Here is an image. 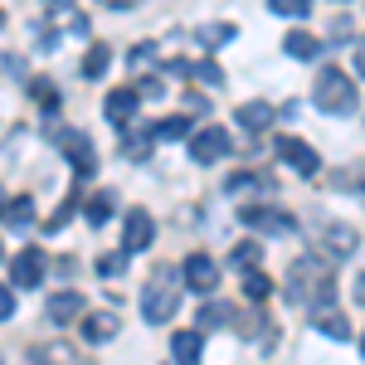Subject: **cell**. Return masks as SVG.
Returning <instances> with one entry per match:
<instances>
[{
  "mask_svg": "<svg viewBox=\"0 0 365 365\" xmlns=\"http://www.w3.org/2000/svg\"><path fill=\"white\" fill-rule=\"evenodd\" d=\"M180 268H156L151 278H146V287H141V317L151 322V327H161V322H170L175 317V307H180Z\"/></svg>",
  "mask_w": 365,
  "mask_h": 365,
  "instance_id": "obj_1",
  "label": "cell"
},
{
  "mask_svg": "<svg viewBox=\"0 0 365 365\" xmlns=\"http://www.w3.org/2000/svg\"><path fill=\"white\" fill-rule=\"evenodd\" d=\"M331 292H336V282H331V273H322L317 258H297L287 273V287H282L287 302H312V307H331Z\"/></svg>",
  "mask_w": 365,
  "mask_h": 365,
  "instance_id": "obj_2",
  "label": "cell"
},
{
  "mask_svg": "<svg viewBox=\"0 0 365 365\" xmlns=\"http://www.w3.org/2000/svg\"><path fill=\"white\" fill-rule=\"evenodd\" d=\"M312 103L327 117H351L361 108V93H356V83H351L341 68H322V78L312 83Z\"/></svg>",
  "mask_w": 365,
  "mask_h": 365,
  "instance_id": "obj_3",
  "label": "cell"
},
{
  "mask_svg": "<svg viewBox=\"0 0 365 365\" xmlns=\"http://www.w3.org/2000/svg\"><path fill=\"white\" fill-rule=\"evenodd\" d=\"M58 151L68 156V166L78 170V175H93L98 170V151H93V141H88V132H73V127H58L54 132Z\"/></svg>",
  "mask_w": 365,
  "mask_h": 365,
  "instance_id": "obj_4",
  "label": "cell"
},
{
  "mask_svg": "<svg viewBox=\"0 0 365 365\" xmlns=\"http://www.w3.org/2000/svg\"><path fill=\"white\" fill-rule=\"evenodd\" d=\"M229 151H234V141H229L225 127H200L195 137H190V156H195L200 166H215V161H225Z\"/></svg>",
  "mask_w": 365,
  "mask_h": 365,
  "instance_id": "obj_5",
  "label": "cell"
},
{
  "mask_svg": "<svg viewBox=\"0 0 365 365\" xmlns=\"http://www.w3.org/2000/svg\"><path fill=\"white\" fill-rule=\"evenodd\" d=\"M239 220H244V229H258V234H292L297 229L287 210H268V205H244Z\"/></svg>",
  "mask_w": 365,
  "mask_h": 365,
  "instance_id": "obj_6",
  "label": "cell"
},
{
  "mask_svg": "<svg viewBox=\"0 0 365 365\" xmlns=\"http://www.w3.org/2000/svg\"><path fill=\"white\" fill-rule=\"evenodd\" d=\"M180 282H185L190 292H200V297L215 292V287H220V268H215V258H210V253H190L185 268H180Z\"/></svg>",
  "mask_w": 365,
  "mask_h": 365,
  "instance_id": "obj_7",
  "label": "cell"
},
{
  "mask_svg": "<svg viewBox=\"0 0 365 365\" xmlns=\"http://www.w3.org/2000/svg\"><path fill=\"white\" fill-rule=\"evenodd\" d=\"M151 239H156V220L146 210H127V220H122V249L141 253V249H151Z\"/></svg>",
  "mask_w": 365,
  "mask_h": 365,
  "instance_id": "obj_8",
  "label": "cell"
},
{
  "mask_svg": "<svg viewBox=\"0 0 365 365\" xmlns=\"http://www.w3.org/2000/svg\"><path fill=\"white\" fill-rule=\"evenodd\" d=\"M137 93H132V88H113V93H108V103H103V117H108V122H113V127H132V122H137Z\"/></svg>",
  "mask_w": 365,
  "mask_h": 365,
  "instance_id": "obj_9",
  "label": "cell"
},
{
  "mask_svg": "<svg viewBox=\"0 0 365 365\" xmlns=\"http://www.w3.org/2000/svg\"><path fill=\"white\" fill-rule=\"evenodd\" d=\"M278 156H282V166H292L297 175H317V151H312L307 141H297V137H282L278 141Z\"/></svg>",
  "mask_w": 365,
  "mask_h": 365,
  "instance_id": "obj_10",
  "label": "cell"
},
{
  "mask_svg": "<svg viewBox=\"0 0 365 365\" xmlns=\"http://www.w3.org/2000/svg\"><path fill=\"white\" fill-rule=\"evenodd\" d=\"M39 278H44V253H39V249L15 253V263H10V282H15V287H39Z\"/></svg>",
  "mask_w": 365,
  "mask_h": 365,
  "instance_id": "obj_11",
  "label": "cell"
},
{
  "mask_svg": "<svg viewBox=\"0 0 365 365\" xmlns=\"http://www.w3.org/2000/svg\"><path fill=\"white\" fill-rule=\"evenodd\" d=\"M317 239H322V249H327V258H351V253H356V244H361L351 225H327L322 234H317Z\"/></svg>",
  "mask_w": 365,
  "mask_h": 365,
  "instance_id": "obj_12",
  "label": "cell"
},
{
  "mask_svg": "<svg viewBox=\"0 0 365 365\" xmlns=\"http://www.w3.org/2000/svg\"><path fill=\"white\" fill-rule=\"evenodd\" d=\"M44 312H49L54 327H68V322H78V312H88V297L83 292H54Z\"/></svg>",
  "mask_w": 365,
  "mask_h": 365,
  "instance_id": "obj_13",
  "label": "cell"
},
{
  "mask_svg": "<svg viewBox=\"0 0 365 365\" xmlns=\"http://www.w3.org/2000/svg\"><path fill=\"white\" fill-rule=\"evenodd\" d=\"M312 327H317L322 336H331V341H346V336H351V322H346L336 307H317V312H312Z\"/></svg>",
  "mask_w": 365,
  "mask_h": 365,
  "instance_id": "obj_14",
  "label": "cell"
},
{
  "mask_svg": "<svg viewBox=\"0 0 365 365\" xmlns=\"http://www.w3.org/2000/svg\"><path fill=\"white\" fill-rule=\"evenodd\" d=\"M239 127H244V132H268V127H273V108H268V103H239Z\"/></svg>",
  "mask_w": 365,
  "mask_h": 365,
  "instance_id": "obj_15",
  "label": "cell"
},
{
  "mask_svg": "<svg viewBox=\"0 0 365 365\" xmlns=\"http://www.w3.org/2000/svg\"><path fill=\"white\" fill-rule=\"evenodd\" d=\"M117 312H88L83 317V341H113L117 336Z\"/></svg>",
  "mask_w": 365,
  "mask_h": 365,
  "instance_id": "obj_16",
  "label": "cell"
},
{
  "mask_svg": "<svg viewBox=\"0 0 365 365\" xmlns=\"http://www.w3.org/2000/svg\"><path fill=\"white\" fill-rule=\"evenodd\" d=\"M170 351H175V365H200L205 336H200V331H175V336H170Z\"/></svg>",
  "mask_w": 365,
  "mask_h": 365,
  "instance_id": "obj_17",
  "label": "cell"
},
{
  "mask_svg": "<svg viewBox=\"0 0 365 365\" xmlns=\"http://www.w3.org/2000/svg\"><path fill=\"white\" fill-rule=\"evenodd\" d=\"M229 39H234V25H229V20H210V25L195 29V44H200V49H210V54L225 49Z\"/></svg>",
  "mask_w": 365,
  "mask_h": 365,
  "instance_id": "obj_18",
  "label": "cell"
},
{
  "mask_svg": "<svg viewBox=\"0 0 365 365\" xmlns=\"http://www.w3.org/2000/svg\"><path fill=\"white\" fill-rule=\"evenodd\" d=\"M151 132H137V127H122V156L127 161H146L151 156Z\"/></svg>",
  "mask_w": 365,
  "mask_h": 365,
  "instance_id": "obj_19",
  "label": "cell"
},
{
  "mask_svg": "<svg viewBox=\"0 0 365 365\" xmlns=\"http://www.w3.org/2000/svg\"><path fill=\"white\" fill-rule=\"evenodd\" d=\"M282 49H287L292 58H317V54H322V39L307 34V29H292V34L282 39Z\"/></svg>",
  "mask_w": 365,
  "mask_h": 365,
  "instance_id": "obj_20",
  "label": "cell"
},
{
  "mask_svg": "<svg viewBox=\"0 0 365 365\" xmlns=\"http://www.w3.org/2000/svg\"><path fill=\"white\" fill-rule=\"evenodd\" d=\"M229 322H234V307H229V302H205V307H200V331H220Z\"/></svg>",
  "mask_w": 365,
  "mask_h": 365,
  "instance_id": "obj_21",
  "label": "cell"
},
{
  "mask_svg": "<svg viewBox=\"0 0 365 365\" xmlns=\"http://www.w3.org/2000/svg\"><path fill=\"white\" fill-rule=\"evenodd\" d=\"M0 215H5V225H10V229H25L29 220H34V200H29V195H15L5 210H0Z\"/></svg>",
  "mask_w": 365,
  "mask_h": 365,
  "instance_id": "obj_22",
  "label": "cell"
},
{
  "mask_svg": "<svg viewBox=\"0 0 365 365\" xmlns=\"http://www.w3.org/2000/svg\"><path fill=\"white\" fill-rule=\"evenodd\" d=\"M229 195H249V190H273V180L268 175H253V170H239V175H229L225 185Z\"/></svg>",
  "mask_w": 365,
  "mask_h": 365,
  "instance_id": "obj_23",
  "label": "cell"
},
{
  "mask_svg": "<svg viewBox=\"0 0 365 365\" xmlns=\"http://www.w3.org/2000/svg\"><path fill=\"white\" fill-rule=\"evenodd\" d=\"M151 137H156V141H180V137H190V117H161V122L151 127Z\"/></svg>",
  "mask_w": 365,
  "mask_h": 365,
  "instance_id": "obj_24",
  "label": "cell"
},
{
  "mask_svg": "<svg viewBox=\"0 0 365 365\" xmlns=\"http://www.w3.org/2000/svg\"><path fill=\"white\" fill-rule=\"evenodd\" d=\"M108 63H113V49H108V44H93V49L83 54V78H103Z\"/></svg>",
  "mask_w": 365,
  "mask_h": 365,
  "instance_id": "obj_25",
  "label": "cell"
},
{
  "mask_svg": "<svg viewBox=\"0 0 365 365\" xmlns=\"http://www.w3.org/2000/svg\"><path fill=\"white\" fill-rule=\"evenodd\" d=\"M244 292H249L253 302H263V297L273 292V278H268V273H258V268H244Z\"/></svg>",
  "mask_w": 365,
  "mask_h": 365,
  "instance_id": "obj_26",
  "label": "cell"
},
{
  "mask_svg": "<svg viewBox=\"0 0 365 365\" xmlns=\"http://www.w3.org/2000/svg\"><path fill=\"white\" fill-rule=\"evenodd\" d=\"M190 78H195V83H205V88H220V83H225V68L205 58V63H190Z\"/></svg>",
  "mask_w": 365,
  "mask_h": 365,
  "instance_id": "obj_27",
  "label": "cell"
},
{
  "mask_svg": "<svg viewBox=\"0 0 365 365\" xmlns=\"http://www.w3.org/2000/svg\"><path fill=\"white\" fill-rule=\"evenodd\" d=\"M83 215H88V225H108V215H113V195H93L83 205Z\"/></svg>",
  "mask_w": 365,
  "mask_h": 365,
  "instance_id": "obj_28",
  "label": "cell"
},
{
  "mask_svg": "<svg viewBox=\"0 0 365 365\" xmlns=\"http://www.w3.org/2000/svg\"><path fill=\"white\" fill-rule=\"evenodd\" d=\"M127 258H132L127 249H117V253H103V258H98V273H103V278H122V268H127Z\"/></svg>",
  "mask_w": 365,
  "mask_h": 365,
  "instance_id": "obj_29",
  "label": "cell"
},
{
  "mask_svg": "<svg viewBox=\"0 0 365 365\" xmlns=\"http://www.w3.org/2000/svg\"><path fill=\"white\" fill-rule=\"evenodd\" d=\"M268 5H273V15H287V20L312 15V0H268Z\"/></svg>",
  "mask_w": 365,
  "mask_h": 365,
  "instance_id": "obj_30",
  "label": "cell"
},
{
  "mask_svg": "<svg viewBox=\"0 0 365 365\" xmlns=\"http://www.w3.org/2000/svg\"><path fill=\"white\" fill-rule=\"evenodd\" d=\"M229 263H234V268H253V263H258V244H234Z\"/></svg>",
  "mask_w": 365,
  "mask_h": 365,
  "instance_id": "obj_31",
  "label": "cell"
},
{
  "mask_svg": "<svg viewBox=\"0 0 365 365\" xmlns=\"http://www.w3.org/2000/svg\"><path fill=\"white\" fill-rule=\"evenodd\" d=\"M341 185H351V190H356V200H365V166H351L346 175H341Z\"/></svg>",
  "mask_w": 365,
  "mask_h": 365,
  "instance_id": "obj_32",
  "label": "cell"
},
{
  "mask_svg": "<svg viewBox=\"0 0 365 365\" xmlns=\"http://www.w3.org/2000/svg\"><path fill=\"white\" fill-rule=\"evenodd\" d=\"M73 210H78V200L68 195V200H63V205H58V215H54V220H49V229H63V220H68Z\"/></svg>",
  "mask_w": 365,
  "mask_h": 365,
  "instance_id": "obj_33",
  "label": "cell"
},
{
  "mask_svg": "<svg viewBox=\"0 0 365 365\" xmlns=\"http://www.w3.org/2000/svg\"><path fill=\"white\" fill-rule=\"evenodd\" d=\"M10 317H15V292L0 287V322H10Z\"/></svg>",
  "mask_w": 365,
  "mask_h": 365,
  "instance_id": "obj_34",
  "label": "cell"
},
{
  "mask_svg": "<svg viewBox=\"0 0 365 365\" xmlns=\"http://www.w3.org/2000/svg\"><path fill=\"white\" fill-rule=\"evenodd\" d=\"M161 93H166V83H161V78H146V83L137 88V98H161Z\"/></svg>",
  "mask_w": 365,
  "mask_h": 365,
  "instance_id": "obj_35",
  "label": "cell"
},
{
  "mask_svg": "<svg viewBox=\"0 0 365 365\" xmlns=\"http://www.w3.org/2000/svg\"><path fill=\"white\" fill-rule=\"evenodd\" d=\"M34 98H39L44 108H54V103H58V93H54V88H49V83H34Z\"/></svg>",
  "mask_w": 365,
  "mask_h": 365,
  "instance_id": "obj_36",
  "label": "cell"
},
{
  "mask_svg": "<svg viewBox=\"0 0 365 365\" xmlns=\"http://www.w3.org/2000/svg\"><path fill=\"white\" fill-rule=\"evenodd\" d=\"M151 58H156V44H137L132 49V63H151Z\"/></svg>",
  "mask_w": 365,
  "mask_h": 365,
  "instance_id": "obj_37",
  "label": "cell"
},
{
  "mask_svg": "<svg viewBox=\"0 0 365 365\" xmlns=\"http://www.w3.org/2000/svg\"><path fill=\"white\" fill-rule=\"evenodd\" d=\"M356 73H361V83H365V39L356 44Z\"/></svg>",
  "mask_w": 365,
  "mask_h": 365,
  "instance_id": "obj_38",
  "label": "cell"
},
{
  "mask_svg": "<svg viewBox=\"0 0 365 365\" xmlns=\"http://www.w3.org/2000/svg\"><path fill=\"white\" fill-rule=\"evenodd\" d=\"M356 302H361V307H365V273H361V278H356Z\"/></svg>",
  "mask_w": 365,
  "mask_h": 365,
  "instance_id": "obj_39",
  "label": "cell"
},
{
  "mask_svg": "<svg viewBox=\"0 0 365 365\" xmlns=\"http://www.w3.org/2000/svg\"><path fill=\"white\" fill-rule=\"evenodd\" d=\"M44 5H49V10H68L73 0H44Z\"/></svg>",
  "mask_w": 365,
  "mask_h": 365,
  "instance_id": "obj_40",
  "label": "cell"
},
{
  "mask_svg": "<svg viewBox=\"0 0 365 365\" xmlns=\"http://www.w3.org/2000/svg\"><path fill=\"white\" fill-rule=\"evenodd\" d=\"M108 5H113V10H132L137 0H108Z\"/></svg>",
  "mask_w": 365,
  "mask_h": 365,
  "instance_id": "obj_41",
  "label": "cell"
},
{
  "mask_svg": "<svg viewBox=\"0 0 365 365\" xmlns=\"http://www.w3.org/2000/svg\"><path fill=\"white\" fill-rule=\"evenodd\" d=\"M361 356H365V336H361Z\"/></svg>",
  "mask_w": 365,
  "mask_h": 365,
  "instance_id": "obj_42",
  "label": "cell"
},
{
  "mask_svg": "<svg viewBox=\"0 0 365 365\" xmlns=\"http://www.w3.org/2000/svg\"><path fill=\"white\" fill-rule=\"evenodd\" d=\"M0 25H5V15H0Z\"/></svg>",
  "mask_w": 365,
  "mask_h": 365,
  "instance_id": "obj_43",
  "label": "cell"
},
{
  "mask_svg": "<svg viewBox=\"0 0 365 365\" xmlns=\"http://www.w3.org/2000/svg\"><path fill=\"white\" fill-rule=\"evenodd\" d=\"M341 5H346V0H341Z\"/></svg>",
  "mask_w": 365,
  "mask_h": 365,
  "instance_id": "obj_44",
  "label": "cell"
},
{
  "mask_svg": "<svg viewBox=\"0 0 365 365\" xmlns=\"http://www.w3.org/2000/svg\"><path fill=\"white\" fill-rule=\"evenodd\" d=\"M0 258H5V253H0Z\"/></svg>",
  "mask_w": 365,
  "mask_h": 365,
  "instance_id": "obj_45",
  "label": "cell"
}]
</instances>
